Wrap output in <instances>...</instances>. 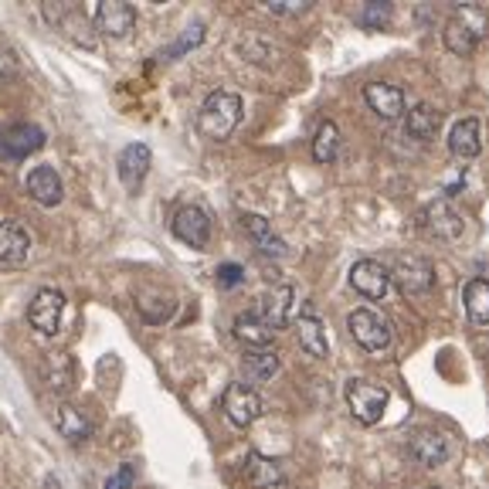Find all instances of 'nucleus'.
<instances>
[{"instance_id":"obj_1","label":"nucleus","mask_w":489,"mask_h":489,"mask_svg":"<svg viewBox=\"0 0 489 489\" xmlns=\"http://www.w3.org/2000/svg\"><path fill=\"white\" fill-rule=\"evenodd\" d=\"M238 123H242V95L225 89L211 92L201 105V113H197V133L215 143L228 140Z\"/></svg>"},{"instance_id":"obj_2","label":"nucleus","mask_w":489,"mask_h":489,"mask_svg":"<svg viewBox=\"0 0 489 489\" xmlns=\"http://www.w3.org/2000/svg\"><path fill=\"white\" fill-rule=\"evenodd\" d=\"M486 27H489L486 4H463V7L445 21V31H442L445 48H449L452 55H463V58L465 55H473L476 52L479 38L486 35Z\"/></svg>"},{"instance_id":"obj_3","label":"nucleus","mask_w":489,"mask_h":489,"mask_svg":"<svg viewBox=\"0 0 489 489\" xmlns=\"http://www.w3.org/2000/svg\"><path fill=\"white\" fill-rule=\"evenodd\" d=\"M344 394H347L350 414H354L361 425H377L387 408V401H391L384 384H374V381H364V377H354Z\"/></svg>"},{"instance_id":"obj_4","label":"nucleus","mask_w":489,"mask_h":489,"mask_svg":"<svg viewBox=\"0 0 489 489\" xmlns=\"http://www.w3.org/2000/svg\"><path fill=\"white\" fill-rule=\"evenodd\" d=\"M347 326H350V336L361 344L367 354H381V350L391 347V323L381 316V313H374V309H354L347 316Z\"/></svg>"},{"instance_id":"obj_5","label":"nucleus","mask_w":489,"mask_h":489,"mask_svg":"<svg viewBox=\"0 0 489 489\" xmlns=\"http://www.w3.org/2000/svg\"><path fill=\"white\" fill-rule=\"evenodd\" d=\"M221 412H225V418L232 422L235 428H248L252 422H258L262 418V398H258V391H252L248 384H228L225 387V398H221Z\"/></svg>"},{"instance_id":"obj_6","label":"nucleus","mask_w":489,"mask_h":489,"mask_svg":"<svg viewBox=\"0 0 489 489\" xmlns=\"http://www.w3.org/2000/svg\"><path fill=\"white\" fill-rule=\"evenodd\" d=\"M62 316H65V296L58 289H38L31 306H27V320L31 326L45 336H55L62 330Z\"/></svg>"},{"instance_id":"obj_7","label":"nucleus","mask_w":489,"mask_h":489,"mask_svg":"<svg viewBox=\"0 0 489 489\" xmlns=\"http://www.w3.org/2000/svg\"><path fill=\"white\" fill-rule=\"evenodd\" d=\"M391 279L398 283V289L404 296H422L432 289L435 283V269H432V262L422 255H401L394 272H391Z\"/></svg>"},{"instance_id":"obj_8","label":"nucleus","mask_w":489,"mask_h":489,"mask_svg":"<svg viewBox=\"0 0 489 489\" xmlns=\"http://www.w3.org/2000/svg\"><path fill=\"white\" fill-rule=\"evenodd\" d=\"M170 228H174V235L184 244H191V248H207V242H211V218H207L205 207L197 205L181 207L174 215V221H170Z\"/></svg>"},{"instance_id":"obj_9","label":"nucleus","mask_w":489,"mask_h":489,"mask_svg":"<svg viewBox=\"0 0 489 489\" xmlns=\"http://www.w3.org/2000/svg\"><path fill=\"white\" fill-rule=\"evenodd\" d=\"M136 25V11L123 0H103L95 7V31L105 38H126Z\"/></svg>"},{"instance_id":"obj_10","label":"nucleus","mask_w":489,"mask_h":489,"mask_svg":"<svg viewBox=\"0 0 489 489\" xmlns=\"http://www.w3.org/2000/svg\"><path fill=\"white\" fill-rule=\"evenodd\" d=\"M41 146H45V129L35 126V123H14L0 136V150H4V156H11V160H25L35 150H41Z\"/></svg>"},{"instance_id":"obj_11","label":"nucleus","mask_w":489,"mask_h":489,"mask_svg":"<svg viewBox=\"0 0 489 489\" xmlns=\"http://www.w3.org/2000/svg\"><path fill=\"white\" fill-rule=\"evenodd\" d=\"M350 285L367 299H384L387 285H391V272L381 262H374V258H361L350 269Z\"/></svg>"},{"instance_id":"obj_12","label":"nucleus","mask_w":489,"mask_h":489,"mask_svg":"<svg viewBox=\"0 0 489 489\" xmlns=\"http://www.w3.org/2000/svg\"><path fill=\"white\" fill-rule=\"evenodd\" d=\"M150 170V146L146 143H129L126 150L119 154V181L129 194H136L146 181Z\"/></svg>"},{"instance_id":"obj_13","label":"nucleus","mask_w":489,"mask_h":489,"mask_svg":"<svg viewBox=\"0 0 489 489\" xmlns=\"http://www.w3.org/2000/svg\"><path fill=\"white\" fill-rule=\"evenodd\" d=\"M412 455H414V463H418V465L435 469V465H442L452 455L449 438L442 435V432L422 428V432H414V438H412Z\"/></svg>"},{"instance_id":"obj_14","label":"nucleus","mask_w":489,"mask_h":489,"mask_svg":"<svg viewBox=\"0 0 489 489\" xmlns=\"http://www.w3.org/2000/svg\"><path fill=\"white\" fill-rule=\"evenodd\" d=\"M422 218H425L428 232L435 235V238H445V242L459 238V235H463V228H465V218L449 205V201H435V205H428Z\"/></svg>"},{"instance_id":"obj_15","label":"nucleus","mask_w":489,"mask_h":489,"mask_svg":"<svg viewBox=\"0 0 489 489\" xmlns=\"http://www.w3.org/2000/svg\"><path fill=\"white\" fill-rule=\"evenodd\" d=\"M364 99L381 119H398L404 113V92L398 85H387V82H371L364 85Z\"/></svg>"},{"instance_id":"obj_16","label":"nucleus","mask_w":489,"mask_h":489,"mask_svg":"<svg viewBox=\"0 0 489 489\" xmlns=\"http://www.w3.org/2000/svg\"><path fill=\"white\" fill-rule=\"evenodd\" d=\"M27 194L45 207H55L62 205L65 197V187H62V177H58V170L55 167H35L27 174Z\"/></svg>"},{"instance_id":"obj_17","label":"nucleus","mask_w":489,"mask_h":489,"mask_svg":"<svg viewBox=\"0 0 489 489\" xmlns=\"http://www.w3.org/2000/svg\"><path fill=\"white\" fill-rule=\"evenodd\" d=\"M449 150L459 160H473V156L483 154V126H479V119H463V123L452 126Z\"/></svg>"},{"instance_id":"obj_18","label":"nucleus","mask_w":489,"mask_h":489,"mask_svg":"<svg viewBox=\"0 0 489 489\" xmlns=\"http://www.w3.org/2000/svg\"><path fill=\"white\" fill-rule=\"evenodd\" d=\"M242 228H244V235L255 242V248L262 252V255H272V258L285 255V242L272 232V225L262 218V215H242Z\"/></svg>"},{"instance_id":"obj_19","label":"nucleus","mask_w":489,"mask_h":489,"mask_svg":"<svg viewBox=\"0 0 489 489\" xmlns=\"http://www.w3.org/2000/svg\"><path fill=\"white\" fill-rule=\"evenodd\" d=\"M55 425H58L62 438H68V442H85L95 432L92 418L82 408H75V404H58L55 408Z\"/></svg>"},{"instance_id":"obj_20","label":"nucleus","mask_w":489,"mask_h":489,"mask_svg":"<svg viewBox=\"0 0 489 489\" xmlns=\"http://www.w3.org/2000/svg\"><path fill=\"white\" fill-rule=\"evenodd\" d=\"M235 336L242 340L244 347L269 350V344H272V336H275V330H272L269 323L262 320V313H242V316L235 320Z\"/></svg>"},{"instance_id":"obj_21","label":"nucleus","mask_w":489,"mask_h":489,"mask_svg":"<svg viewBox=\"0 0 489 489\" xmlns=\"http://www.w3.org/2000/svg\"><path fill=\"white\" fill-rule=\"evenodd\" d=\"M31 252V238L21 225H14V221H0V262H7V265H21Z\"/></svg>"},{"instance_id":"obj_22","label":"nucleus","mask_w":489,"mask_h":489,"mask_svg":"<svg viewBox=\"0 0 489 489\" xmlns=\"http://www.w3.org/2000/svg\"><path fill=\"white\" fill-rule=\"evenodd\" d=\"M296 299V289L293 285H279V289H272L269 296H265V306H262V320L269 323L272 330H283L285 323L293 320V303Z\"/></svg>"},{"instance_id":"obj_23","label":"nucleus","mask_w":489,"mask_h":489,"mask_svg":"<svg viewBox=\"0 0 489 489\" xmlns=\"http://www.w3.org/2000/svg\"><path fill=\"white\" fill-rule=\"evenodd\" d=\"M296 336H299V347L306 350L309 357H326L330 354V344H326V330L316 316H299L296 320Z\"/></svg>"},{"instance_id":"obj_24","label":"nucleus","mask_w":489,"mask_h":489,"mask_svg":"<svg viewBox=\"0 0 489 489\" xmlns=\"http://www.w3.org/2000/svg\"><path fill=\"white\" fill-rule=\"evenodd\" d=\"M248 479L255 489H283L285 476L275 459H265V455H248Z\"/></svg>"},{"instance_id":"obj_25","label":"nucleus","mask_w":489,"mask_h":489,"mask_svg":"<svg viewBox=\"0 0 489 489\" xmlns=\"http://www.w3.org/2000/svg\"><path fill=\"white\" fill-rule=\"evenodd\" d=\"M242 371L244 377H252V384H265L272 374L279 371V357L272 350H252V354H244Z\"/></svg>"},{"instance_id":"obj_26","label":"nucleus","mask_w":489,"mask_h":489,"mask_svg":"<svg viewBox=\"0 0 489 489\" xmlns=\"http://www.w3.org/2000/svg\"><path fill=\"white\" fill-rule=\"evenodd\" d=\"M463 299L469 316L476 323H483V326H489V279H469Z\"/></svg>"},{"instance_id":"obj_27","label":"nucleus","mask_w":489,"mask_h":489,"mask_svg":"<svg viewBox=\"0 0 489 489\" xmlns=\"http://www.w3.org/2000/svg\"><path fill=\"white\" fill-rule=\"evenodd\" d=\"M438 126H442V116H438L432 105L418 103L408 113V133H412L414 140H435Z\"/></svg>"},{"instance_id":"obj_28","label":"nucleus","mask_w":489,"mask_h":489,"mask_svg":"<svg viewBox=\"0 0 489 489\" xmlns=\"http://www.w3.org/2000/svg\"><path fill=\"white\" fill-rule=\"evenodd\" d=\"M336 150H340V129H336V123H323L316 129V140H313V160L316 164H334Z\"/></svg>"},{"instance_id":"obj_29","label":"nucleus","mask_w":489,"mask_h":489,"mask_svg":"<svg viewBox=\"0 0 489 489\" xmlns=\"http://www.w3.org/2000/svg\"><path fill=\"white\" fill-rule=\"evenodd\" d=\"M140 313L146 323H164L174 313V299L156 293V289H143L140 293Z\"/></svg>"},{"instance_id":"obj_30","label":"nucleus","mask_w":489,"mask_h":489,"mask_svg":"<svg viewBox=\"0 0 489 489\" xmlns=\"http://www.w3.org/2000/svg\"><path fill=\"white\" fill-rule=\"evenodd\" d=\"M45 381L55 391H68L72 387V361L65 354H48V361H45Z\"/></svg>"},{"instance_id":"obj_31","label":"nucleus","mask_w":489,"mask_h":489,"mask_svg":"<svg viewBox=\"0 0 489 489\" xmlns=\"http://www.w3.org/2000/svg\"><path fill=\"white\" fill-rule=\"evenodd\" d=\"M201 41H205V27L194 25V27H187V31H184V35L174 41V45H167V48L160 52V58H164V62H174V58H181V55L191 52V48H197Z\"/></svg>"},{"instance_id":"obj_32","label":"nucleus","mask_w":489,"mask_h":489,"mask_svg":"<svg viewBox=\"0 0 489 489\" xmlns=\"http://www.w3.org/2000/svg\"><path fill=\"white\" fill-rule=\"evenodd\" d=\"M387 21H391V4H367L361 11V27L377 31V27H384Z\"/></svg>"},{"instance_id":"obj_33","label":"nucleus","mask_w":489,"mask_h":489,"mask_svg":"<svg viewBox=\"0 0 489 489\" xmlns=\"http://www.w3.org/2000/svg\"><path fill=\"white\" fill-rule=\"evenodd\" d=\"M133 483H136V469H133L129 463H123L113 476L105 479V489H129Z\"/></svg>"},{"instance_id":"obj_34","label":"nucleus","mask_w":489,"mask_h":489,"mask_svg":"<svg viewBox=\"0 0 489 489\" xmlns=\"http://www.w3.org/2000/svg\"><path fill=\"white\" fill-rule=\"evenodd\" d=\"M242 279H244V269H242V265H235V262H228V265H221V269H218V283L225 285V289L238 285Z\"/></svg>"},{"instance_id":"obj_35","label":"nucleus","mask_w":489,"mask_h":489,"mask_svg":"<svg viewBox=\"0 0 489 489\" xmlns=\"http://www.w3.org/2000/svg\"><path fill=\"white\" fill-rule=\"evenodd\" d=\"M269 11L272 14H293V11H303V4H296V0H272Z\"/></svg>"},{"instance_id":"obj_36","label":"nucleus","mask_w":489,"mask_h":489,"mask_svg":"<svg viewBox=\"0 0 489 489\" xmlns=\"http://www.w3.org/2000/svg\"><path fill=\"white\" fill-rule=\"evenodd\" d=\"M11 72H14V58H11V52H7L4 45H0V78L11 75Z\"/></svg>"},{"instance_id":"obj_37","label":"nucleus","mask_w":489,"mask_h":489,"mask_svg":"<svg viewBox=\"0 0 489 489\" xmlns=\"http://www.w3.org/2000/svg\"><path fill=\"white\" fill-rule=\"evenodd\" d=\"M45 489H58V479L48 476V479H45Z\"/></svg>"},{"instance_id":"obj_38","label":"nucleus","mask_w":489,"mask_h":489,"mask_svg":"<svg viewBox=\"0 0 489 489\" xmlns=\"http://www.w3.org/2000/svg\"><path fill=\"white\" fill-rule=\"evenodd\" d=\"M428 489H438V486H428Z\"/></svg>"}]
</instances>
